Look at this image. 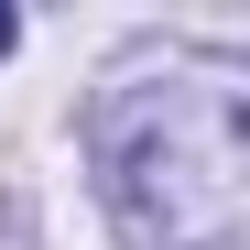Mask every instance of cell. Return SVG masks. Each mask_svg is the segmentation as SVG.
Segmentation results:
<instances>
[{
  "instance_id": "6da1fadb",
  "label": "cell",
  "mask_w": 250,
  "mask_h": 250,
  "mask_svg": "<svg viewBox=\"0 0 250 250\" xmlns=\"http://www.w3.org/2000/svg\"><path fill=\"white\" fill-rule=\"evenodd\" d=\"M109 196L152 250H239V196H250V120L239 76H152L109 109Z\"/></svg>"
},
{
  "instance_id": "7a4b0ae2",
  "label": "cell",
  "mask_w": 250,
  "mask_h": 250,
  "mask_svg": "<svg viewBox=\"0 0 250 250\" xmlns=\"http://www.w3.org/2000/svg\"><path fill=\"white\" fill-rule=\"evenodd\" d=\"M11 33H22V22H11V11H0V55H11Z\"/></svg>"
}]
</instances>
